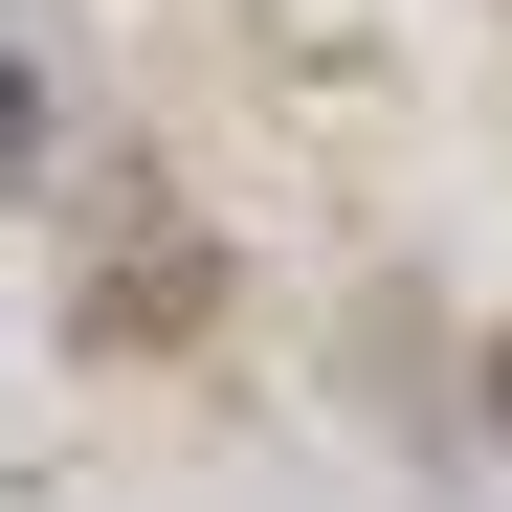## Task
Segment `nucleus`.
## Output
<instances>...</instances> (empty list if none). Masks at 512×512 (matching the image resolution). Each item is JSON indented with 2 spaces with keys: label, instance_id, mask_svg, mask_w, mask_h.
<instances>
[{
  "label": "nucleus",
  "instance_id": "nucleus-1",
  "mask_svg": "<svg viewBox=\"0 0 512 512\" xmlns=\"http://www.w3.org/2000/svg\"><path fill=\"white\" fill-rule=\"evenodd\" d=\"M45 134H67V90H45V45L0 23V179H45Z\"/></svg>",
  "mask_w": 512,
  "mask_h": 512
},
{
  "label": "nucleus",
  "instance_id": "nucleus-2",
  "mask_svg": "<svg viewBox=\"0 0 512 512\" xmlns=\"http://www.w3.org/2000/svg\"><path fill=\"white\" fill-rule=\"evenodd\" d=\"M490 468H512V334H490Z\"/></svg>",
  "mask_w": 512,
  "mask_h": 512
}]
</instances>
